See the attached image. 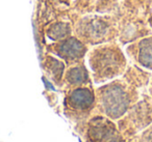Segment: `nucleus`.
Segmentation results:
<instances>
[{"label": "nucleus", "mask_w": 152, "mask_h": 142, "mask_svg": "<svg viewBox=\"0 0 152 142\" xmlns=\"http://www.w3.org/2000/svg\"><path fill=\"white\" fill-rule=\"evenodd\" d=\"M85 142H122L115 125L103 117H95L81 132Z\"/></svg>", "instance_id": "3"}, {"label": "nucleus", "mask_w": 152, "mask_h": 142, "mask_svg": "<svg viewBox=\"0 0 152 142\" xmlns=\"http://www.w3.org/2000/svg\"><path fill=\"white\" fill-rule=\"evenodd\" d=\"M139 60L145 67H152V38H147L141 42Z\"/></svg>", "instance_id": "7"}, {"label": "nucleus", "mask_w": 152, "mask_h": 142, "mask_svg": "<svg viewBox=\"0 0 152 142\" xmlns=\"http://www.w3.org/2000/svg\"><path fill=\"white\" fill-rule=\"evenodd\" d=\"M88 73L83 67H74L68 71L66 80L71 85H78L88 81Z\"/></svg>", "instance_id": "6"}, {"label": "nucleus", "mask_w": 152, "mask_h": 142, "mask_svg": "<svg viewBox=\"0 0 152 142\" xmlns=\"http://www.w3.org/2000/svg\"><path fill=\"white\" fill-rule=\"evenodd\" d=\"M58 53L65 59L74 60V59L80 58L81 56H83L85 49L77 42H69L59 47Z\"/></svg>", "instance_id": "5"}, {"label": "nucleus", "mask_w": 152, "mask_h": 142, "mask_svg": "<svg viewBox=\"0 0 152 142\" xmlns=\"http://www.w3.org/2000/svg\"><path fill=\"white\" fill-rule=\"evenodd\" d=\"M95 104V96L91 88L78 87L71 90L66 100L68 113L74 118H80L83 114L92 110Z\"/></svg>", "instance_id": "4"}, {"label": "nucleus", "mask_w": 152, "mask_h": 142, "mask_svg": "<svg viewBox=\"0 0 152 142\" xmlns=\"http://www.w3.org/2000/svg\"><path fill=\"white\" fill-rule=\"evenodd\" d=\"M150 24H151V26H152V17L150 18Z\"/></svg>", "instance_id": "9"}, {"label": "nucleus", "mask_w": 152, "mask_h": 142, "mask_svg": "<svg viewBox=\"0 0 152 142\" xmlns=\"http://www.w3.org/2000/svg\"><path fill=\"white\" fill-rule=\"evenodd\" d=\"M46 64H47V69H48V72L50 71L51 75L54 77L55 81L58 82L61 80V74H63V70H64V65L61 61L56 60L54 58H51L49 57L46 61Z\"/></svg>", "instance_id": "8"}, {"label": "nucleus", "mask_w": 152, "mask_h": 142, "mask_svg": "<svg viewBox=\"0 0 152 142\" xmlns=\"http://www.w3.org/2000/svg\"><path fill=\"white\" fill-rule=\"evenodd\" d=\"M90 64L96 81H101L119 74L122 67V58L119 53L110 49L97 50L90 57Z\"/></svg>", "instance_id": "2"}, {"label": "nucleus", "mask_w": 152, "mask_h": 142, "mask_svg": "<svg viewBox=\"0 0 152 142\" xmlns=\"http://www.w3.org/2000/svg\"><path fill=\"white\" fill-rule=\"evenodd\" d=\"M100 103L104 113L110 118L116 119L126 112L129 98L122 86L110 84L100 89Z\"/></svg>", "instance_id": "1"}]
</instances>
